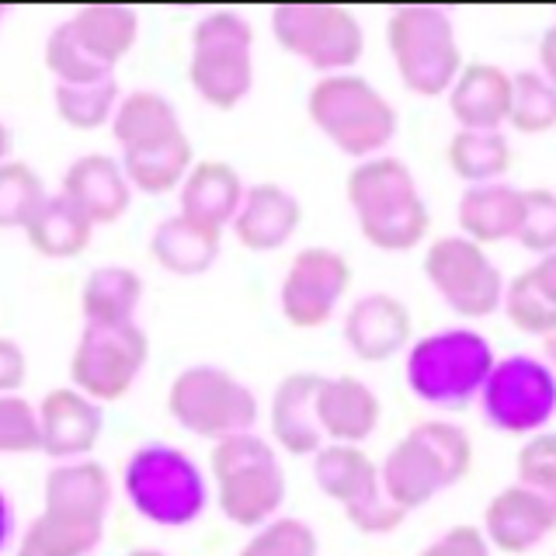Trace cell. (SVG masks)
Segmentation results:
<instances>
[{
  "mask_svg": "<svg viewBox=\"0 0 556 556\" xmlns=\"http://www.w3.org/2000/svg\"><path fill=\"white\" fill-rule=\"evenodd\" d=\"M42 448L39 414L22 396L0 393V452H31Z\"/></svg>",
  "mask_w": 556,
  "mask_h": 556,
  "instance_id": "60d3db41",
  "label": "cell"
},
{
  "mask_svg": "<svg viewBox=\"0 0 556 556\" xmlns=\"http://www.w3.org/2000/svg\"><path fill=\"white\" fill-rule=\"evenodd\" d=\"M136 11L118 4L80 8L46 42V66L60 84H98L109 80L115 63L136 42Z\"/></svg>",
  "mask_w": 556,
  "mask_h": 556,
  "instance_id": "5b68a950",
  "label": "cell"
},
{
  "mask_svg": "<svg viewBox=\"0 0 556 556\" xmlns=\"http://www.w3.org/2000/svg\"><path fill=\"white\" fill-rule=\"evenodd\" d=\"M139 295H143V282L132 268H98L84 282L80 306L87 324H129Z\"/></svg>",
  "mask_w": 556,
  "mask_h": 556,
  "instance_id": "4dcf8cb0",
  "label": "cell"
},
{
  "mask_svg": "<svg viewBox=\"0 0 556 556\" xmlns=\"http://www.w3.org/2000/svg\"><path fill=\"white\" fill-rule=\"evenodd\" d=\"M521 213H526V191L511 185H469L459 199V226L473 243H501L518 237Z\"/></svg>",
  "mask_w": 556,
  "mask_h": 556,
  "instance_id": "4316f807",
  "label": "cell"
},
{
  "mask_svg": "<svg viewBox=\"0 0 556 556\" xmlns=\"http://www.w3.org/2000/svg\"><path fill=\"white\" fill-rule=\"evenodd\" d=\"M306 112L313 126L348 156H372L396 132V109L355 74H330L313 84Z\"/></svg>",
  "mask_w": 556,
  "mask_h": 556,
  "instance_id": "277c9868",
  "label": "cell"
},
{
  "mask_svg": "<svg viewBox=\"0 0 556 556\" xmlns=\"http://www.w3.org/2000/svg\"><path fill=\"white\" fill-rule=\"evenodd\" d=\"M178 425L202 439H230L257 421V400L237 376L216 365H191L170 382L167 396Z\"/></svg>",
  "mask_w": 556,
  "mask_h": 556,
  "instance_id": "8fae6325",
  "label": "cell"
},
{
  "mask_svg": "<svg viewBox=\"0 0 556 556\" xmlns=\"http://www.w3.org/2000/svg\"><path fill=\"white\" fill-rule=\"evenodd\" d=\"M150 251L174 275H202L219 257V230H208L185 216H170L156 226Z\"/></svg>",
  "mask_w": 556,
  "mask_h": 556,
  "instance_id": "f1b7e54d",
  "label": "cell"
},
{
  "mask_svg": "<svg viewBox=\"0 0 556 556\" xmlns=\"http://www.w3.org/2000/svg\"><path fill=\"white\" fill-rule=\"evenodd\" d=\"M313 410H317L320 431L338 445L365 442L379 425V396L355 376L324 379Z\"/></svg>",
  "mask_w": 556,
  "mask_h": 556,
  "instance_id": "7402d4cb",
  "label": "cell"
},
{
  "mask_svg": "<svg viewBox=\"0 0 556 556\" xmlns=\"http://www.w3.org/2000/svg\"><path fill=\"white\" fill-rule=\"evenodd\" d=\"M243 181L240 174L223 164V161H202L191 164L188 178L181 181V213L185 219L208 226V230H219L226 223H233L243 202Z\"/></svg>",
  "mask_w": 556,
  "mask_h": 556,
  "instance_id": "d4e9b609",
  "label": "cell"
},
{
  "mask_svg": "<svg viewBox=\"0 0 556 556\" xmlns=\"http://www.w3.org/2000/svg\"><path fill=\"white\" fill-rule=\"evenodd\" d=\"M126 494L132 508L156 526H188L205 508V480L185 452L143 445L126 466Z\"/></svg>",
  "mask_w": 556,
  "mask_h": 556,
  "instance_id": "30bf717a",
  "label": "cell"
},
{
  "mask_svg": "<svg viewBox=\"0 0 556 556\" xmlns=\"http://www.w3.org/2000/svg\"><path fill=\"white\" fill-rule=\"evenodd\" d=\"M254 31L233 11H213L191 31V66L188 77L195 94L219 112H230L251 94Z\"/></svg>",
  "mask_w": 556,
  "mask_h": 556,
  "instance_id": "9c48e42d",
  "label": "cell"
},
{
  "mask_svg": "<svg viewBox=\"0 0 556 556\" xmlns=\"http://www.w3.org/2000/svg\"><path fill=\"white\" fill-rule=\"evenodd\" d=\"M39 434L49 456H80L98 442L101 410L77 390H52L39 407Z\"/></svg>",
  "mask_w": 556,
  "mask_h": 556,
  "instance_id": "484cf974",
  "label": "cell"
},
{
  "mask_svg": "<svg viewBox=\"0 0 556 556\" xmlns=\"http://www.w3.org/2000/svg\"><path fill=\"white\" fill-rule=\"evenodd\" d=\"M213 477L219 511L237 526H265L286 501V473L275 448L251 431L216 442Z\"/></svg>",
  "mask_w": 556,
  "mask_h": 556,
  "instance_id": "52a82bcc",
  "label": "cell"
},
{
  "mask_svg": "<svg viewBox=\"0 0 556 556\" xmlns=\"http://www.w3.org/2000/svg\"><path fill=\"white\" fill-rule=\"evenodd\" d=\"M448 109L469 132H497L511 112V77L494 63H469L448 87Z\"/></svg>",
  "mask_w": 556,
  "mask_h": 556,
  "instance_id": "44dd1931",
  "label": "cell"
},
{
  "mask_svg": "<svg viewBox=\"0 0 556 556\" xmlns=\"http://www.w3.org/2000/svg\"><path fill=\"white\" fill-rule=\"evenodd\" d=\"M344 341L362 362H387L410 341V313L390 292H372L348 309Z\"/></svg>",
  "mask_w": 556,
  "mask_h": 556,
  "instance_id": "ac0fdd59",
  "label": "cell"
},
{
  "mask_svg": "<svg viewBox=\"0 0 556 556\" xmlns=\"http://www.w3.org/2000/svg\"><path fill=\"white\" fill-rule=\"evenodd\" d=\"M303 219V205L295 202L292 191L282 185L261 181L243 191L240 213L233 219V233L248 251L265 254L278 251L295 233V226Z\"/></svg>",
  "mask_w": 556,
  "mask_h": 556,
  "instance_id": "ffe728a7",
  "label": "cell"
},
{
  "mask_svg": "<svg viewBox=\"0 0 556 556\" xmlns=\"http://www.w3.org/2000/svg\"><path fill=\"white\" fill-rule=\"evenodd\" d=\"M129 556H164V553H156V549H136V553H129Z\"/></svg>",
  "mask_w": 556,
  "mask_h": 556,
  "instance_id": "681fc988",
  "label": "cell"
},
{
  "mask_svg": "<svg viewBox=\"0 0 556 556\" xmlns=\"http://www.w3.org/2000/svg\"><path fill=\"white\" fill-rule=\"evenodd\" d=\"M8 150H11V129L4 126V122H0V164H4Z\"/></svg>",
  "mask_w": 556,
  "mask_h": 556,
  "instance_id": "7dc6e473",
  "label": "cell"
},
{
  "mask_svg": "<svg viewBox=\"0 0 556 556\" xmlns=\"http://www.w3.org/2000/svg\"><path fill=\"white\" fill-rule=\"evenodd\" d=\"M421 556H491V546H486V535L480 529L456 526L442 539H434Z\"/></svg>",
  "mask_w": 556,
  "mask_h": 556,
  "instance_id": "b9f144b4",
  "label": "cell"
},
{
  "mask_svg": "<svg viewBox=\"0 0 556 556\" xmlns=\"http://www.w3.org/2000/svg\"><path fill=\"white\" fill-rule=\"evenodd\" d=\"M511 129L518 132H549L556 126V87L532 70H521L511 77Z\"/></svg>",
  "mask_w": 556,
  "mask_h": 556,
  "instance_id": "836d02e7",
  "label": "cell"
},
{
  "mask_svg": "<svg viewBox=\"0 0 556 556\" xmlns=\"http://www.w3.org/2000/svg\"><path fill=\"white\" fill-rule=\"evenodd\" d=\"M480 393L486 421L508 434L543 428L556 410V376L549 365L529 355L494 362Z\"/></svg>",
  "mask_w": 556,
  "mask_h": 556,
  "instance_id": "9a60e30c",
  "label": "cell"
},
{
  "mask_svg": "<svg viewBox=\"0 0 556 556\" xmlns=\"http://www.w3.org/2000/svg\"><path fill=\"white\" fill-rule=\"evenodd\" d=\"M362 237L379 251H410L425 240L431 216L414 174L396 156H369L344 181Z\"/></svg>",
  "mask_w": 556,
  "mask_h": 556,
  "instance_id": "7a4b0ae2",
  "label": "cell"
},
{
  "mask_svg": "<svg viewBox=\"0 0 556 556\" xmlns=\"http://www.w3.org/2000/svg\"><path fill=\"white\" fill-rule=\"evenodd\" d=\"M63 195L94 223H115L129 208V181L122 167L104 153L80 156L63 178Z\"/></svg>",
  "mask_w": 556,
  "mask_h": 556,
  "instance_id": "cb8c5ba5",
  "label": "cell"
},
{
  "mask_svg": "<svg viewBox=\"0 0 556 556\" xmlns=\"http://www.w3.org/2000/svg\"><path fill=\"white\" fill-rule=\"evenodd\" d=\"M387 42L407 91L421 98H439L456 84L463 56L452 22L439 8H396L387 25Z\"/></svg>",
  "mask_w": 556,
  "mask_h": 556,
  "instance_id": "ba28073f",
  "label": "cell"
},
{
  "mask_svg": "<svg viewBox=\"0 0 556 556\" xmlns=\"http://www.w3.org/2000/svg\"><path fill=\"white\" fill-rule=\"evenodd\" d=\"M112 129L122 147V156L161 150L185 136L174 104L153 91H136L122 101L118 112H112Z\"/></svg>",
  "mask_w": 556,
  "mask_h": 556,
  "instance_id": "83f0119b",
  "label": "cell"
},
{
  "mask_svg": "<svg viewBox=\"0 0 556 556\" xmlns=\"http://www.w3.org/2000/svg\"><path fill=\"white\" fill-rule=\"evenodd\" d=\"M25 233L31 248L46 257H77L91 240V219L60 191V195H46Z\"/></svg>",
  "mask_w": 556,
  "mask_h": 556,
  "instance_id": "f546056e",
  "label": "cell"
},
{
  "mask_svg": "<svg viewBox=\"0 0 556 556\" xmlns=\"http://www.w3.org/2000/svg\"><path fill=\"white\" fill-rule=\"evenodd\" d=\"M11 529H14V518H11V504L8 497L0 494V549L8 546V539H11Z\"/></svg>",
  "mask_w": 556,
  "mask_h": 556,
  "instance_id": "bcb514c9",
  "label": "cell"
},
{
  "mask_svg": "<svg viewBox=\"0 0 556 556\" xmlns=\"http://www.w3.org/2000/svg\"><path fill=\"white\" fill-rule=\"evenodd\" d=\"M0 17H4V8H0Z\"/></svg>",
  "mask_w": 556,
  "mask_h": 556,
  "instance_id": "f907efd6",
  "label": "cell"
},
{
  "mask_svg": "<svg viewBox=\"0 0 556 556\" xmlns=\"http://www.w3.org/2000/svg\"><path fill=\"white\" fill-rule=\"evenodd\" d=\"M115 98H118L115 77L98 80V84H60L56 87L60 118L70 122L74 129H98L101 122H109Z\"/></svg>",
  "mask_w": 556,
  "mask_h": 556,
  "instance_id": "e575fe53",
  "label": "cell"
},
{
  "mask_svg": "<svg viewBox=\"0 0 556 556\" xmlns=\"http://www.w3.org/2000/svg\"><path fill=\"white\" fill-rule=\"evenodd\" d=\"M191 170V143L188 136L174 139V143L161 150H147V153H129L122 156V174L126 181L136 185L147 195H164L174 185H181Z\"/></svg>",
  "mask_w": 556,
  "mask_h": 556,
  "instance_id": "d6a6232c",
  "label": "cell"
},
{
  "mask_svg": "<svg viewBox=\"0 0 556 556\" xmlns=\"http://www.w3.org/2000/svg\"><path fill=\"white\" fill-rule=\"evenodd\" d=\"M112 483L98 463H70L46 480V511L31 521L17 556H87L101 543Z\"/></svg>",
  "mask_w": 556,
  "mask_h": 556,
  "instance_id": "6da1fadb",
  "label": "cell"
},
{
  "mask_svg": "<svg viewBox=\"0 0 556 556\" xmlns=\"http://www.w3.org/2000/svg\"><path fill=\"white\" fill-rule=\"evenodd\" d=\"M546 358L553 362V369H556V330L546 338Z\"/></svg>",
  "mask_w": 556,
  "mask_h": 556,
  "instance_id": "c3c4849f",
  "label": "cell"
},
{
  "mask_svg": "<svg viewBox=\"0 0 556 556\" xmlns=\"http://www.w3.org/2000/svg\"><path fill=\"white\" fill-rule=\"evenodd\" d=\"M494 369V352L473 330H439L407 355L410 390L431 407L459 410L473 400Z\"/></svg>",
  "mask_w": 556,
  "mask_h": 556,
  "instance_id": "8992f818",
  "label": "cell"
},
{
  "mask_svg": "<svg viewBox=\"0 0 556 556\" xmlns=\"http://www.w3.org/2000/svg\"><path fill=\"white\" fill-rule=\"evenodd\" d=\"M483 526H486V539L497 549L526 553L535 543H543L549 529H556V508L546 497L529 491V486L515 483L486 504Z\"/></svg>",
  "mask_w": 556,
  "mask_h": 556,
  "instance_id": "d6986e66",
  "label": "cell"
},
{
  "mask_svg": "<svg viewBox=\"0 0 556 556\" xmlns=\"http://www.w3.org/2000/svg\"><path fill=\"white\" fill-rule=\"evenodd\" d=\"M448 167L469 185H491L497 174L511 167V147L501 132H469L459 129L445 150Z\"/></svg>",
  "mask_w": 556,
  "mask_h": 556,
  "instance_id": "1f68e13d",
  "label": "cell"
},
{
  "mask_svg": "<svg viewBox=\"0 0 556 556\" xmlns=\"http://www.w3.org/2000/svg\"><path fill=\"white\" fill-rule=\"evenodd\" d=\"M46 202V188L28 164L4 161L0 164V226H28Z\"/></svg>",
  "mask_w": 556,
  "mask_h": 556,
  "instance_id": "d590c367",
  "label": "cell"
},
{
  "mask_svg": "<svg viewBox=\"0 0 556 556\" xmlns=\"http://www.w3.org/2000/svg\"><path fill=\"white\" fill-rule=\"evenodd\" d=\"M515 240L539 257L556 251V195L549 188L526 191V213H521Z\"/></svg>",
  "mask_w": 556,
  "mask_h": 556,
  "instance_id": "f35d334b",
  "label": "cell"
},
{
  "mask_svg": "<svg viewBox=\"0 0 556 556\" xmlns=\"http://www.w3.org/2000/svg\"><path fill=\"white\" fill-rule=\"evenodd\" d=\"M150 341L132 320L129 324H87L70 362L77 390L87 400L126 396L132 379L147 365Z\"/></svg>",
  "mask_w": 556,
  "mask_h": 556,
  "instance_id": "4fadbf2b",
  "label": "cell"
},
{
  "mask_svg": "<svg viewBox=\"0 0 556 556\" xmlns=\"http://www.w3.org/2000/svg\"><path fill=\"white\" fill-rule=\"evenodd\" d=\"M271 35L327 77L355 66L365 49L358 17L341 4H278L271 8Z\"/></svg>",
  "mask_w": 556,
  "mask_h": 556,
  "instance_id": "7c38bea8",
  "label": "cell"
},
{
  "mask_svg": "<svg viewBox=\"0 0 556 556\" xmlns=\"http://www.w3.org/2000/svg\"><path fill=\"white\" fill-rule=\"evenodd\" d=\"M25 379V355L14 341L0 338V393L17 390Z\"/></svg>",
  "mask_w": 556,
  "mask_h": 556,
  "instance_id": "7bdbcfd3",
  "label": "cell"
},
{
  "mask_svg": "<svg viewBox=\"0 0 556 556\" xmlns=\"http://www.w3.org/2000/svg\"><path fill=\"white\" fill-rule=\"evenodd\" d=\"M313 473H317L320 491L341 504L355 529L379 535L393 532L404 521V511L393 508L382 494L379 469L362 448L324 445L317 452V463H313Z\"/></svg>",
  "mask_w": 556,
  "mask_h": 556,
  "instance_id": "5bb4252c",
  "label": "cell"
},
{
  "mask_svg": "<svg viewBox=\"0 0 556 556\" xmlns=\"http://www.w3.org/2000/svg\"><path fill=\"white\" fill-rule=\"evenodd\" d=\"M425 275L442 300L463 317H491L504 300V278L480 243L439 237L425 254Z\"/></svg>",
  "mask_w": 556,
  "mask_h": 556,
  "instance_id": "2e32d148",
  "label": "cell"
},
{
  "mask_svg": "<svg viewBox=\"0 0 556 556\" xmlns=\"http://www.w3.org/2000/svg\"><path fill=\"white\" fill-rule=\"evenodd\" d=\"M240 556H317V535L300 518H275L240 549Z\"/></svg>",
  "mask_w": 556,
  "mask_h": 556,
  "instance_id": "74e56055",
  "label": "cell"
},
{
  "mask_svg": "<svg viewBox=\"0 0 556 556\" xmlns=\"http://www.w3.org/2000/svg\"><path fill=\"white\" fill-rule=\"evenodd\" d=\"M539 63H543V77L556 87V25L543 31L539 39Z\"/></svg>",
  "mask_w": 556,
  "mask_h": 556,
  "instance_id": "f6af8a7d",
  "label": "cell"
},
{
  "mask_svg": "<svg viewBox=\"0 0 556 556\" xmlns=\"http://www.w3.org/2000/svg\"><path fill=\"white\" fill-rule=\"evenodd\" d=\"M504 309H508V320L526 330V334H539V338H549L556 330V306L546 300L543 292L535 289L529 268L515 275L508 289H504Z\"/></svg>",
  "mask_w": 556,
  "mask_h": 556,
  "instance_id": "8d00e7d4",
  "label": "cell"
},
{
  "mask_svg": "<svg viewBox=\"0 0 556 556\" xmlns=\"http://www.w3.org/2000/svg\"><path fill=\"white\" fill-rule=\"evenodd\" d=\"M473 466V445L459 425L425 421L400 439L382 463V494L400 511L428 504L445 486L459 483Z\"/></svg>",
  "mask_w": 556,
  "mask_h": 556,
  "instance_id": "3957f363",
  "label": "cell"
},
{
  "mask_svg": "<svg viewBox=\"0 0 556 556\" xmlns=\"http://www.w3.org/2000/svg\"><path fill=\"white\" fill-rule=\"evenodd\" d=\"M518 483L546 497L556 508V431L535 434L518 452Z\"/></svg>",
  "mask_w": 556,
  "mask_h": 556,
  "instance_id": "ab89813d",
  "label": "cell"
},
{
  "mask_svg": "<svg viewBox=\"0 0 556 556\" xmlns=\"http://www.w3.org/2000/svg\"><path fill=\"white\" fill-rule=\"evenodd\" d=\"M352 286V265L348 257L330 248H306L292 257L282 282V317L300 327L313 330L324 327L334 317V306Z\"/></svg>",
  "mask_w": 556,
  "mask_h": 556,
  "instance_id": "e0dca14e",
  "label": "cell"
},
{
  "mask_svg": "<svg viewBox=\"0 0 556 556\" xmlns=\"http://www.w3.org/2000/svg\"><path fill=\"white\" fill-rule=\"evenodd\" d=\"M324 376L317 372H292L278 382V390L271 396V434L292 456H313L324 448V431L317 425V400Z\"/></svg>",
  "mask_w": 556,
  "mask_h": 556,
  "instance_id": "603a6c76",
  "label": "cell"
},
{
  "mask_svg": "<svg viewBox=\"0 0 556 556\" xmlns=\"http://www.w3.org/2000/svg\"><path fill=\"white\" fill-rule=\"evenodd\" d=\"M529 275H532V282H535V289L546 295V300L556 306V251L553 254H543L535 261V265L529 268Z\"/></svg>",
  "mask_w": 556,
  "mask_h": 556,
  "instance_id": "ee69618b",
  "label": "cell"
}]
</instances>
